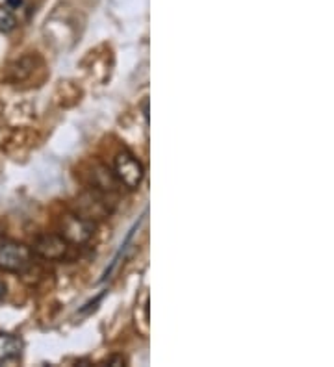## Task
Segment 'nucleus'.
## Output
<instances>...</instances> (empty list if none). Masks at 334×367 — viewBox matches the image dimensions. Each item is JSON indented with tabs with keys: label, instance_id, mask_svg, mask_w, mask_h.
I'll return each instance as SVG.
<instances>
[{
	"label": "nucleus",
	"instance_id": "6",
	"mask_svg": "<svg viewBox=\"0 0 334 367\" xmlns=\"http://www.w3.org/2000/svg\"><path fill=\"white\" fill-rule=\"evenodd\" d=\"M15 28H17V19H15L13 10H10L8 6H0V32L10 34Z\"/></svg>",
	"mask_w": 334,
	"mask_h": 367
},
{
	"label": "nucleus",
	"instance_id": "4",
	"mask_svg": "<svg viewBox=\"0 0 334 367\" xmlns=\"http://www.w3.org/2000/svg\"><path fill=\"white\" fill-rule=\"evenodd\" d=\"M34 250L47 260H59L67 250V243L64 238H58V235H43L38 240Z\"/></svg>",
	"mask_w": 334,
	"mask_h": 367
},
{
	"label": "nucleus",
	"instance_id": "5",
	"mask_svg": "<svg viewBox=\"0 0 334 367\" xmlns=\"http://www.w3.org/2000/svg\"><path fill=\"white\" fill-rule=\"evenodd\" d=\"M23 354V342L11 334H0V366L19 360Z\"/></svg>",
	"mask_w": 334,
	"mask_h": 367
},
{
	"label": "nucleus",
	"instance_id": "1",
	"mask_svg": "<svg viewBox=\"0 0 334 367\" xmlns=\"http://www.w3.org/2000/svg\"><path fill=\"white\" fill-rule=\"evenodd\" d=\"M113 169H115V177L119 178V182L130 187V190H136L142 184L143 165L139 163L138 158L130 154V152H119L115 163H113Z\"/></svg>",
	"mask_w": 334,
	"mask_h": 367
},
{
	"label": "nucleus",
	"instance_id": "2",
	"mask_svg": "<svg viewBox=\"0 0 334 367\" xmlns=\"http://www.w3.org/2000/svg\"><path fill=\"white\" fill-rule=\"evenodd\" d=\"M30 249L21 243L0 245V269L8 273H23L30 265Z\"/></svg>",
	"mask_w": 334,
	"mask_h": 367
},
{
	"label": "nucleus",
	"instance_id": "8",
	"mask_svg": "<svg viewBox=\"0 0 334 367\" xmlns=\"http://www.w3.org/2000/svg\"><path fill=\"white\" fill-rule=\"evenodd\" d=\"M4 295H6V284L4 282H0V299H2Z\"/></svg>",
	"mask_w": 334,
	"mask_h": 367
},
{
	"label": "nucleus",
	"instance_id": "7",
	"mask_svg": "<svg viewBox=\"0 0 334 367\" xmlns=\"http://www.w3.org/2000/svg\"><path fill=\"white\" fill-rule=\"evenodd\" d=\"M6 6H8L10 10H19L21 6H23V0H6Z\"/></svg>",
	"mask_w": 334,
	"mask_h": 367
},
{
	"label": "nucleus",
	"instance_id": "3",
	"mask_svg": "<svg viewBox=\"0 0 334 367\" xmlns=\"http://www.w3.org/2000/svg\"><path fill=\"white\" fill-rule=\"evenodd\" d=\"M93 234V223L80 216H69L62 225V235L71 243H84Z\"/></svg>",
	"mask_w": 334,
	"mask_h": 367
}]
</instances>
